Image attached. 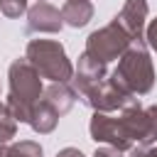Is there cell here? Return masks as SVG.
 I'll list each match as a JSON object with an SVG mask.
<instances>
[{"label": "cell", "instance_id": "11", "mask_svg": "<svg viewBox=\"0 0 157 157\" xmlns=\"http://www.w3.org/2000/svg\"><path fill=\"white\" fill-rule=\"evenodd\" d=\"M61 20H64V25H69L74 29L86 27L93 20V5H91V0H66L61 5Z\"/></svg>", "mask_w": 157, "mask_h": 157}, {"label": "cell", "instance_id": "17", "mask_svg": "<svg viewBox=\"0 0 157 157\" xmlns=\"http://www.w3.org/2000/svg\"><path fill=\"white\" fill-rule=\"evenodd\" d=\"M130 157H157V145L147 147V145H135L130 150Z\"/></svg>", "mask_w": 157, "mask_h": 157}, {"label": "cell", "instance_id": "8", "mask_svg": "<svg viewBox=\"0 0 157 157\" xmlns=\"http://www.w3.org/2000/svg\"><path fill=\"white\" fill-rule=\"evenodd\" d=\"M64 20H61V10H56L52 2H34L27 10V32L32 34H54L61 32Z\"/></svg>", "mask_w": 157, "mask_h": 157}, {"label": "cell", "instance_id": "18", "mask_svg": "<svg viewBox=\"0 0 157 157\" xmlns=\"http://www.w3.org/2000/svg\"><path fill=\"white\" fill-rule=\"evenodd\" d=\"M93 157H123V152L115 150V147H110V145H103V147H96Z\"/></svg>", "mask_w": 157, "mask_h": 157}, {"label": "cell", "instance_id": "20", "mask_svg": "<svg viewBox=\"0 0 157 157\" xmlns=\"http://www.w3.org/2000/svg\"><path fill=\"white\" fill-rule=\"evenodd\" d=\"M37 2H47V0H37Z\"/></svg>", "mask_w": 157, "mask_h": 157}, {"label": "cell", "instance_id": "10", "mask_svg": "<svg viewBox=\"0 0 157 157\" xmlns=\"http://www.w3.org/2000/svg\"><path fill=\"white\" fill-rule=\"evenodd\" d=\"M42 101L49 103L59 115H66V113L74 108V103H76V91H74V86H69V83H52V86L44 88Z\"/></svg>", "mask_w": 157, "mask_h": 157}, {"label": "cell", "instance_id": "9", "mask_svg": "<svg viewBox=\"0 0 157 157\" xmlns=\"http://www.w3.org/2000/svg\"><path fill=\"white\" fill-rule=\"evenodd\" d=\"M147 0H125L123 10L113 17L132 39H145V20H147Z\"/></svg>", "mask_w": 157, "mask_h": 157}, {"label": "cell", "instance_id": "14", "mask_svg": "<svg viewBox=\"0 0 157 157\" xmlns=\"http://www.w3.org/2000/svg\"><path fill=\"white\" fill-rule=\"evenodd\" d=\"M17 132V120L15 115L10 113V108L5 103H0V145L2 142H10Z\"/></svg>", "mask_w": 157, "mask_h": 157}, {"label": "cell", "instance_id": "7", "mask_svg": "<svg viewBox=\"0 0 157 157\" xmlns=\"http://www.w3.org/2000/svg\"><path fill=\"white\" fill-rule=\"evenodd\" d=\"M108 76V69H105V64L103 61H98V59H93V56H88L86 52L78 56V64H76V71H74V91H76V96L78 98H83L93 86H98L103 78Z\"/></svg>", "mask_w": 157, "mask_h": 157}, {"label": "cell", "instance_id": "2", "mask_svg": "<svg viewBox=\"0 0 157 157\" xmlns=\"http://www.w3.org/2000/svg\"><path fill=\"white\" fill-rule=\"evenodd\" d=\"M125 91L135 96H147L155 86V66L147 52L145 39H132L125 54L118 59L115 71L110 74Z\"/></svg>", "mask_w": 157, "mask_h": 157}, {"label": "cell", "instance_id": "15", "mask_svg": "<svg viewBox=\"0 0 157 157\" xmlns=\"http://www.w3.org/2000/svg\"><path fill=\"white\" fill-rule=\"evenodd\" d=\"M0 12L10 20L27 12V0H0Z\"/></svg>", "mask_w": 157, "mask_h": 157}, {"label": "cell", "instance_id": "5", "mask_svg": "<svg viewBox=\"0 0 157 157\" xmlns=\"http://www.w3.org/2000/svg\"><path fill=\"white\" fill-rule=\"evenodd\" d=\"M83 105H88L93 113H110V110H125L140 103V98L130 91H125L113 76H105L98 86H93L83 98Z\"/></svg>", "mask_w": 157, "mask_h": 157}, {"label": "cell", "instance_id": "13", "mask_svg": "<svg viewBox=\"0 0 157 157\" xmlns=\"http://www.w3.org/2000/svg\"><path fill=\"white\" fill-rule=\"evenodd\" d=\"M0 157H42V145L34 140H20V142H2Z\"/></svg>", "mask_w": 157, "mask_h": 157}, {"label": "cell", "instance_id": "12", "mask_svg": "<svg viewBox=\"0 0 157 157\" xmlns=\"http://www.w3.org/2000/svg\"><path fill=\"white\" fill-rule=\"evenodd\" d=\"M59 113L49 105V103H44V101H39L37 105H34V110H32V120H29V128L34 130V132H39V135H49L54 128H56V123H59Z\"/></svg>", "mask_w": 157, "mask_h": 157}, {"label": "cell", "instance_id": "19", "mask_svg": "<svg viewBox=\"0 0 157 157\" xmlns=\"http://www.w3.org/2000/svg\"><path fill=\"white\" fill-rule=\"evenodd\" d=\"M56 157H86V155L81 150H76V147H64V150L56 152Z\"/></svg>", "mask_w": 157, "mask_h": 157}, {"label": "cell", "instance_id": "6", "mask_svg": "<svg viewBox=\"0 0 157 157\" xmlns=\"http://www.w3.org/2000/svg\"><path fill=\"white\" fill-rule=\"evenodd\" d=\"M88 132H91V140L103 142V145H110V147H115L120 152H130L135 147L125 137L120 120L113 118V115H108V113H93L91 115V123H88Z\"/></svg>", "mask_w": 157, "mask_h": 157}, {"label": "cell", "instance_id": "3", "mask_svg": "<svg viewBox=\"0 0 157 157\" xmlns=\"http://www.w3.org/2000/svg\"><path fill=\"white\" fill-rule=\"evenodd\" d=\"M25 59L52 83H66L74 78V64L66 56L64 44L56 39H32L25 49Z\"/></svg>", "mask_w": 157, "mask_h": 157}, {"label": "cell", "instance_id": "4", "mask_svg": "<svg viewBox=\"0 0 157 157\" xmlns=\"http://www.w3.org/2000/svg\"><path fill=\"white\" fill-rule=\"evenodd\" d=\"M130 42H132V37L113 20L105 27L93 29L88 34V39H86V54L93 56V59H98V61H103V64H108L113 59H120L125 54V49L130 47Z\"/></svg>", "mask_w": 157, "mask_h": 157}, {"label": "cell", "instance_id": "16", "mask_svg": "<svg viewBox=\"0 0 157 157\" xmlns=\"http://www.w3.org/2000/svg\"><path fill=\"white\" fill-rule=\"evenodd\" d=\"M145 44H147L152 52H157V20H152V22L147 25V29H145Z\"/></svg>", "mask_w": 157, "mask_h": 157}, {"label": "cell", "instance_id": "1", "mask_svg": "<svg viewBox=\"0 0 157 157\" xmlns=\"http://www.w3.org/2000/svg\"><path fill=\"white\" fill-rule=\"evenodd\" d=\"M7 78H10V93L5 105L10 108V113L15 115L17 123H27L32 120V110L34 105L42 101L44 86H42V76L39 71L22 56L15 59L7 69Z\"/></svg>", "mask_w": 157, "mask_h": 157}]
</instances>
